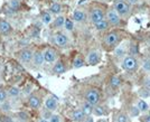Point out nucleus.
Masks as SVG:
<instances>
[{"instance_id": "f257e3e1", "label": "nucleus", "mask_w": 150, "mask_h": 122, "mask_svg": "<svg viewBox=\"0 0 150 122\" xmlns=\"http://www.w3.org/2000/svg\"><path fill=\"white\" fill-rule=\"evenodd\" d=\"M100 99H101L100 91L98 89H95V87L88 89V91H86V93H85V100L92 106H96L99 104V102H100Z\"/></svg>"}, {"instance_id": "f03ea898", "label": "nucleus", "mask_w": 150, "mask_h": 122, "mask_svg": "<svg viewBox=\"0 0 150 122\" xmlns=\"http://www.w3.org/2000/svg\"><path fill=\"white\" fill-rule=\"evenodd\" d=\"M114 9L121 17H128L130 15V7L125 0H115L114 1Z\"/></svg>"}, {"instance_id": "7ed1b4c3", "label": "nucleus", "mask_w": 150, "mask_h": 122, "mask_svg": "<svg viewBox=\"0 0 150 122\" xmlns=\"http://www.w3.org/2000/svg\"><path fill=\"white\" fill-rule=\"evenodd\" d=\"M122 66L125 68L127 72L129 73H133L138 70V62L137 60L133 57V56H125V60H123V64Z\"/></svg>"}, {"instance_id": "20e7f679", "label": "nucleus", "mask_w": 150, "mask_h": 122, "mask_svg": "<svg viewBox=\"0 0 150 122\" xmlns=\"http://www.w3.org/2000/svg\"><path fill=\"white\" fill-rule=\"evenodd\" d=\"M119 42H120V37L118 35V33H115V31H110L104 37V44H105L108 47H110V48L115 47Z\"/></svg>"}, {"instance_id": "39448f33", "label": "nucleus", "mask_w": 150, "mask_h": 122, "mask_svg": "<svg viewBox=\"0 0 150 122\" xmlns=\"http://www.w3.org/2000/svg\"><path fill=\"white\" fill-rule=\"evenodd\" d=\"M106 20L112 26H119L121 24V16L117 12L115 9H110L106 12Z\"/></svg>"}, {"instance_id": "423d86ee", "label": "nucleus", "mask_w": 150, "mask_h": 122, "mask_svg": "<svg viewBox=\"0 0 150 122\" xmlns=\"http://www.w3.org/2000/svg\"><path fill=\"white\" fill-rule=\"evenodd\" d=\"M90 17H91V21L93 24H96L104 19V11L101 8H93L90 12Z\"/></svg>"}, {"instance_id": "0eeeda50", "label": "nucleus", "mask_w": 150, "mask_h": 122, "mask_svg": "<svg viewBox=\"0 0 150 122\" xmlns=\"http://www.w3.org/2000/svg\"><path fill=\"white\" fill-rule=\"evenodd\" d=\"M34 58V52L31 49H23L20 53H19V60L20 62L25 63V64H28L30 63Z\"/></svg>"}, {"instance_id": "6e6552de", "label": "nucleus", "mask_w": 150, "mask_h": 122, "mask_svg": "<svg viewBox=\"0 0 150 122\" xmlns=\"http://www.w3.org/2000/svg\"><path fill=\"white\" fill-rule=\"evenodd\" d=\"M45 108L48 111H55L57 109V105H58V100L55 96H48V98L45 100Z\"/></svg>"}, {"instance_id": "1a4fd4ad", "label": "nucleus", "mask_w": 150, "mask_h": 122, "mask_svg": "<svg viewBox=\"0 0 150 122\" xmlns=\"http://www.w3.org/2000/svg\"><path fill=\"white\" fill-rule=\"evenodd\" d=\"M43 54H44V58H45V62H46V63L52 64V63H55V62H56L57 55L53 49H50V48L45 49Z\"/></svg>"}, {"instance_id": "9d476101", "label": "nucleus", "mask_w": 150, "mask_h": 122, "mask_svg": "<svg viewBox=\"0 0 150 122\" xmlns=\"http://www.w3.org/2000/svg\"><path fill=\"white\" fill-rule=\"evenodd\" d=\"M54 43L56 44L57 46H61V47H64L69 44V37L64 34H56L54 36Z\"/></svg>"}, {"instance_id": "9b49d317", "label": "nucleus", "mask_w": 150, "mask_h": 122, "mask_svg": "<svg viewBox=\"0 0 150 122\" xmlns=\"http://www.w3.org/2000/svg\"><path fill=\"white\" fill-rule=\"evenodd\" d=\"M71 118L74 122H82L86 119V114L82 111V109H77V110H74L72 112Z\"/></svg>"}, {"instance_id": "f8f14e48", "label": "nucleus", "mask_w": 150, "mask_h": 122, "mask_svg": "<svg viewBox=\"0 0 150 122\" xmlns=\"http://www.w3.org/2000/svg\"><path fill=\"white\" fill-rule=\"evenodd\" d=\"M33 63L38 67L43 66V64L45 63V58H44V54H43L40 50H37V52H35V53H34Z\"/></svg>"}, {"instance_id": "ddd939ff", "label": "nucleus", "mask_w": 150, "mask_h": 122, "mask_svg": "<svg viewBox=\"0 0 150 122\" xmlns=\"http://www.w3.org/2000/svg\"><path fill=\"white\" fill-rule=\"evenodd\" d=\"M100 62V56L96 52H90L86 56V63L88 65H96Z\"/></svg>"}, {"instance_id": "4468645a", "label": "nucleus", "mask_w": 150, "mask_h": 122, "mask_svg": "<svg viewBox=\"0 0 150 122\" xmlns=\"http://www.w3.org/2000/svg\"><path fill=\"white\" fill-rule=\"evenodd\" d=\"M66 72V66L65 64L63 63L62 61H58L55 63V65L53 67V73L56 74V75H59V74H63Z\"/></svg>"}, {"instance_id": "2eb2a0df", "label": "nucleus", "mask_w": 150, "mask_h": 122, "mask_svg": "<svg viewBox=\"0 0 150 122\" xmlns=\"http://www.w3.org/2000/svg\"><path fill=\"white\" fill-rule=\"evenodd\" d=\"M40 104H42V101L36 95H31L28 99V105L30 106L31 109H38L40 106Z\"/></svg>"}, {"instance_id": "dca6fc26", "label": "nucleus", "mask_w": 150, "mask_h": 122, "mask_svg": "<svg viewBox=\"0 0 150 122\" xmlns=\"http://www.w3.org/2000/svg\"><path fill=\"white\" fill-rule=\"evenodd\" d=\"M73 19H74L75 21H77V23H82V21H84L86 19V15H85V12L82 11V10H75L73 12Z\"/></svg>"}, {"instance_id": "f3484780", "label": "nucleus", "mask_w": 150, "mask_h": 122, "mask_svg": "<svg viewBox=\"0 0 150 122\" xmlns=\"http://www.w3.org/2000/svg\"><path fill=\"white\" fill-rule=\"evenodd\" d=\"M11 31V26L6 20H0V33L2 34H8Z\"/></svg>"}, {"instance_id": "a211bd4d", "label": "nucleus", "mask_w": 150, "mask_h": 122, "mask_svg": "<svg viewBox=\"0 0 150 122\" xmlns=\"http://www.w3.org/2000/svg\"><path fill=\"white\" fill-rule=\"evenodd\" d=\"M8 96L11 99H17L20 95V91H19L18 87H16V86H10L9 89H8Z\"/></svg>"}, {"instance_id": "6ab92c4d", "label": "nucleus", "mask_w": 150, "mask_h": 122, "mask_svg": "<svg viewBox=\"0 0 150 122\" xmlns=\"http://www.w3.org/2000/svg\"><path fill=\"white\" fill-rule=\"evenodd\" d=\"M94 26H95V28H96L98 30L102 31V30H106V29L109 28L110 24H109V21H108V20L103 19V20H101V21H99V23L94 24Z\"/></svg>"}, {"instance_id": "aec40b11", "label": "nucleus", "mask_w": 150, "mask_h": 122, "mask_svg": "<svg viewBox=\"0 0 150 122\" xmlns=\"http://www.w3.org/2000/svg\"><path fill=\"white\" fill-rule=\"evenodd\" d=\"M84 58L81 55H76L74 57V61H73V67L74 68H81L82 66H84Z\"/></svg>"}, {"instance_id": "412c9836", "label": "nucleus", "mask_w": 150, "mask_h": 122, "mask_svg": "<svg viewBox=\"0 0 150 122\" xmlns=\"http://www.w3.org/2000/svg\"><path fill=\"white\" fill-rule=\"evenodd\" d=\"M110 85L113 89H118L121 85V79L117 75H112L111 79H110Z\"/></svg>"}, {"instance_id": "4be33fe9", "label": "nucleus", "mask_w": 150, "mask_h": 122, "mask_svg": "<svg viewBox=\"0 0 150 122\" xmlns=\"http://www.w3.org/2000/svg\"><path fill=\"white\" fill-rule=\"evenodd\" d=\"M137 108L140 112H144V111H147L148 109H149V105H148L147 102L144 101V100H139L137 103Z\"/></svg>"}, {"instance_id": "5701e85b", "label": "nucleus", "mask_w": 150, "mask_h": 122, "mask_svg": "<svg viewBox=\"0 0 150 122\" xmlns=\"http://www.w3.org/2000/svg\"><path fill=\"white\" fill-rule=\"evenodd\" d=\"M93 108L94 106H92L91 104H88V102H86V103L83 104V106H82V111H83V112L86 114V116H88L93 112Z\"/></svg>"}, {"instance_id": "b1692460", "label": "nucleus", "mask_w": 150, "mask_h": 122, "mask_svg": "<svg viewBox=\"0 0 150 122\" xmlns=\"http://www.w3.org/2000/svg\"><path fill=\"white\" fill-rule=\"evenodd\" d=\"M139 94H140L141 98H144V99L148 98V96H150V89L148 86L141 87V89L139 90Z\"/></svg>"}, {"instance_id": "393cba45", "label": "nucleus", "mask_w": 150, "mask_h": 122, "mask_svg": "<svg viewBox=\"0 0 150 122\" xmlns=\"http://www.w3.org/2000/svg\"><path fill=\"white\" fill-rule=\"evenodd\" d=\"M50 11L53 12V13H59V12L62 11V6H61V4H58V2H54V4H52V6H50Z\"/></svg>"}, {"instance_id": "a878e982", "label": "nucleus", "mask_w": 150, "mask_h": 122, "mask_svg": "<svg viewBox=\"0 0 150 122\" xmlns=\"http://www.w3.org/2000/svg\"><path fill=\"white\" fill-rule=\"evenodd\" d=\"M93 113L95 116H103V114H105V109L103 106L96 105L93 108Z\"/></svg>"}, {"instance_id": "bb28decb", "label": "nucleus", "mask_w": 150, "mask_h": 122, "mask_svg": "<svg viewBox=\"0 0 150 122\" xmlns=\"http://www.w3.org/2000/svg\"><path fill=\"white\" fill-rule=\"evenodd\" d=\"M42 21L46 25H48L52 23V16H50V12H45V13H43V16H42Z\"/></svg>"}, {"instance_id": "cd10ccee", "label": "nucleus", "mask_w": 150, "mask_h": 122, "mask_svg": "<svg viewBox=\"0 0 150 122\" xmlns=\"http://www.w3.org/2000/svg\"><path fill=\"white\" fill-rule=\"evenodd\" d=\"M117 122H129V118H128V116L125 113L121 112L117 116Z\"/></svg>"}, {"instance_id": "c85d7f7f", "label": "nucleus", "mask_w": 150, "mask_h": 122, "mask_svg": "<svg viewBox=\"0 0 150 122\" xmlns=\"http://www.w3.org/2000/svg\"><path fill=\"white\" fill-rule=\"evenodd\" d=\"M65 20H66V19L64 18L63 16H58V17L55 19V26H56V27H62V26H64V24H65Z\"/></svg>"}, {"instance_id": "c756f323", "label": "nucleus", "mask_w": 150, "mask_h": 122, "mask_svg": "<svg viewBox=\"0 0 150 122\" xmlns=\"http://www.w3.org/2000/svg\"><path fill=\"white\" fill-rule=\"evenodd\" d=\"M8 98V93L4 89H0V102H5Z\"/></svg>"}, {"instance_id": "7c9ffc66", "label": "nucleus", "mask_w": 150, "mask_h": 122, "mask_svg": "<svg viewBox=\"0 0 150 122\" xmlns=\"http://www.w3.org/2000/svg\"><path fill=\"white\" fill-rule=\"evenodd\" d=\"M65 28H66V30H73V27H74V25H73V21L72 20H69V19H66L65 20Z\"/></svg>"}, {"instance_id": "2f4dec72", "label": "nucleus", "mask_w": 150, "mask_h": 122, "mask_svg": "<svg viewBox=\"0 0 150 122\" xmlns=\"http://www.w3.org/2000/svg\"><path fill=\"white\" fill-rule=\"evenodd\" d=\"M10 7L13 10H17L20 7V4H19V0H11L10 1Z\"/></svg>"}, {"instance_id": "473e14b6", "label": "nucleus", "mask_w": 150, "mask_h": 122, "mask_svg": "<svg viewBox=\"0 0 150 122\" xmlns=\"http://www.w3.org/2000/svg\"><path fill=\"white\" fill-rule=\"evenodd\" d=\"M142 68H144L146 72H150V61L149 60H147V61L144 62V64H142Z\"/></svg>"}, {"instance_id": "72a5a7b5", "label": "nucleus", "mask_w": 150, "mask_h": 122, "mask_svg": "<svg viewBox=\"0 0 150 122\" xmlns=\"http://www.w3.org/2000/svg\"><path fill=\"white\" fill-rule=\"evenodd\" d=\"M50 122H61V118H59V116H57V114H53L50 118Z\"/></svg>"}, {"instance_id": "f704fd0d", "label": "nucleus", "mask_w": 150, "mask_h": 122, "mask_svg": "<svg viewBox=\"0 0 150 122\" xmlns=\"http://www.w3.org/2000/svg\"><path fill=\"white\" fill-rule=\"evenodd\" d=\"M140 121L141 122H150V114H146L140 118Z\"/></svg>"}, {"instance_id": "c9c22d12", "label": "nucleus", "mask_w": 150, "mask_h": 122, "mask_svg": "<svg viewBox=\"0 0 150 122\" xmlns=\"http://www.w3.org/2000/svg\"><path fill=\"white\" fill-rule=\"evenodd\" d=\"M139 113H140V111L138 110L137 106H136V108H131V116H137Z\"/></svg>"}, {"instance_id": "e433bc0d", "label": "nucleus", "mask_w": 150, "mask_h": 122, "mask_svg": "<svg viewBox=\"0 0 150 122\" xmlns=\"http://www.w3.org/2000/svg\"><path fill=\"white\" fill-rule=\"evenodd\" d=\"M0 121L1 122H13V120H11L9 116H1V118H0Z\"/></svg>"}, {"instance_id": "4c0bfd02", "label": "nucleus", "mask_w": 150, "mask_h": 122, "mask_svg": "<svg viewBox=\"0 0 150 122\" xmlns=\"http://www.w3.org/2000/svg\"><path fill=\"white\" fill-rule=\"evenodd\" d=\"M38 122H50V121H47V119H44V118H42V119H39V120H38Z\"/></svg>"}, {"instance_id": "58836bf2", "label": "nucleus", "mask_w": 150, "mask_h": 122, "mask_svg": "<svg viewBox=\"0 0 150 122\" xmlns=\"http://www.w3.org/2000/svg\"><path fill=\"white\" fill-rule=\"evenodd\" d=\"M129 2H130V4H136L137 0H129Z\"/></svg>"}, {"instance_id": "ea45409f", "label": "nucleus", "mask_w": 150, "mask_h": 122, "mask_svg": "<svg viewBox=\"0 0 150 122\" xmlns=\"http://www.w3.org/2000/svg\"><path fill=\"white\" fill-rule=\"evenodd\" d=\"M149 114H150V110H149Z\"/></svg>"}]
</instances>
